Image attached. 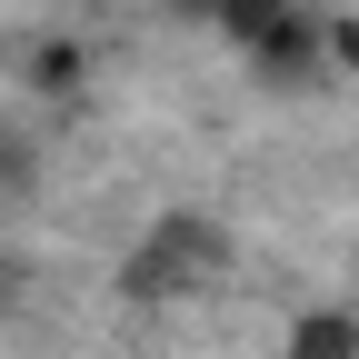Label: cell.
Returning a JSON list of instances; mask_svg holds the SVG:
<instances>
[{
	"mask_svg": "<svg viewBox=\"0 0 359 359\" xmlns=\"http://www.w3.org/2000/svg\"><path fill=\"white\" fill-rule=\"evenodd\" d=\"M170 11H200V20H210V11H219V0H170Z\"/></svg>",
	"mask_w": 359,
	"mask_h": 359,
	"instance_id": "obj_5",
	"label": "cell"
},
{
	"mask_svg": "<svg viewBox=\"0 0 359 359\" xmlns=\"http://www.w3.org/2000/svg\"><path fill=\"white\" fill-rule=\"evenodd\" d=\"M290 359H359V320L349 309H299L290 320Z\"/></svg>",
	"mask_w": 359,
	"mask_h": 359,
	"instance_id": "obj_3",
	"label": "cell"
},
{
	"mask_svg": "<svg viewBox=\"0 0 359 359\" xmlns=\"http://www.w3.org/2000/svg\"><path fill=\"white\" fill-rule=\"evenodd\" d=\"M219 269H230V240H219V219L170 210L160 230L120 259V299H140V309H160V299H200Z\"/></svg>",
	"mask_w": 359,
	"mask_h": 359,
	"instance_id": "obj_1",
	"label": "cell"
},
{
	"mask_svg": "<svg viewBox=\"0 0 359 359\" xmlns=\"http://www.w3.org/2000/svg\"><path fill=\"white\" fill-rule=\"evenodd\" d=\"M290 20H299V0H219V11H210V30H219V40H240L250 60H259Z\"/></svg>",
	"mask_w": 359,
	"mask_h": 359,
	"instance_id": "obj_2",
	"label": "cell"
},
{
	"mask_svg": "<svg viewBox=\"0 0 359 359\" xmlns=\"http://www.w3.org/2000/svg\"><path fill=\"white\" fill-rule=\"evenodd\" d=\"M20 90H40V100H70V90H80V50H70V40H40V50L20 60Z\"/></svg>",
	"mask_w": 359,
	"mask_h": 359,
	"instance_id": "obj_4",
	"label": "cell"
}]
</instances>
